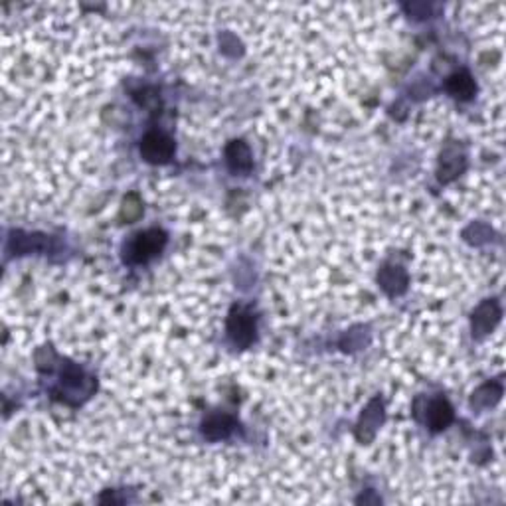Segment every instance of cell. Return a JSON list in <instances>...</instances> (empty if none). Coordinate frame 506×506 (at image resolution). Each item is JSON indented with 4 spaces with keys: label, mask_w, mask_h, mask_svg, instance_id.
<instances>
[{
    "label": "cell",
    "mask_w": 506,
    "mask_h": 506,
    "mask_svg": "<svg viewBox=\"0 0 506 506\" xmlns=\"http://www.w3.org/2000/svg\"><path fill=\"white\" fill-rule=\"evenodd\" d=\"M500 394H502V387L497 384H487L473 396V405H493L500 397Z\"/></svg>",
    "instance_id": "cell-11"
},
{
    "label": "cell",
    "mask_w": 506,
    "mask_h": 506,
    "mask_svg": "<svg viewBox=\"0 0 506 506\" xmlns=\"http://www.w3.org/2000/svg\"><path fill=\"white\" fill-rule=\"evenodd\" d=\"M447 89L455 95V97H461V99H469L471 95L475 93V82L471 79V75L467 72H459L449 77L447 82Z\"/></svg>",
    "instance_id": "cell-9"
},
{
    "label": "cell",
    "mask_w": 506,
    "mask_h": 506,
    "mask_svg": "<svg viewBox=\"0 0 506 506\" xmlns=\"http://www.w3.org/2000/svg\"><path fill=\"white\" fill-rule=\"evenodd\" d=\"M166 236L160 230H148L138 233L129 246V261L131 263H143L155 258L160 249L165 248Z\"/></svg>",
    "instance_id": "cell-1"
},
{
    "label": "cell",
    "mask_w": 506,
    "mask_h": 506,
    "mask_svg": "<svg viewBox=\"0 0 506 506\" xmlns=\"http://www.w3.org/2000/svg\"><path fill=\"white\" fill-rule=\"evenodd\" d=\"M204 435L208 439H224L233 431V422L228 415H212L204 422Z\"/></svg>",
    "instance_id": "cell-7"
},
{
    "label": "cell",
    "mask_w": 506,
    "mask_h": 506,
    "mask_svg": "<svg viewBox=\"0 0 506 506\" xmlns=\"http://www.w3.org/2000/svg\"><path fill=\"white\" fill-rule=\"evenodd\" d=\"M380 422H382V405H380L378 400H374V402L368 405V409L364 412V415H362V422H360L358 425V435L362 431L370 429V437H372V433H374V429H376Z\"/></svg>",
    "instance_id": "cell-10"
},
{
    "label": "cell",
    "mask_w": 506,
    "mask_h": 506,
    "mask_svg": "<svg viewBox=\"0 0 506 506\" xmlns=\"http://www.w3.org/2000/svg\"><path fill=\"white\" fill-rule=\"evenodd\" d=\"M500 319V309L495 301H485L479 309L473 314V331L477 332V336L487 334Z\"/></svg>",
    "instance_id": "cell-4"
},
{
    "label": "cell",
    "mask_w": 506,
    "mask_h": 506,
    "mask_svg": "<svg viewBox=\"0 0 506 506\" xmlns=\"http://www.w3.org/2000/svg\"><path fill=\"white\" fill-rule=\"evenodd\" d=\"M226 160L233 172H249L251 170V153L246 143L233 141L226 148Z\"/></svg>",
    "instance_id": "cell-5"
},
{
    "label": "cell",
    "mask_w": 506,
    "mask_h": 506,
    "mask_svg": "<svg viewBox=\"0 0 506 506\" xmlns=\"http://www.w3.org/2000/svg\"><path fill=\"white\" fill-rule=\"evenodd\" d=\"M141 155L148 163H166L175 155V143L168 138L165 133H148L147 137L141 141Z\"/></svg>",
    "instance_id": "cell-3"
},
{
    "label": "cell",
    "mask_w": 506,
    "mask_h": 506,
    "mask_svg": "<svg viewBox=\"0 0 506 506\" xmlns=\"http://www.w3.org/2000/svg\"><path fill=\"white\" fill-rule=\"evenodd\" d=\"M451 422H453L451 405L447 404L445 400H435V402H431L429 412H427V424H429V427H431L433 431L445 429Z\"/></svg>",
    "instance_id": "cell-6"
},
{
    "label": "cell",
    "mask_w": 506,
    "mask_h": 506,
    "mask_svg": "<svg viewBox=\"0 0 506 506\" xmlns=\"http://www.w3.org/2000/svg\"><path fill=\"white\" fill-rule=\"evenodd\" d=\"M380 283L390 295L404 293L405 285H407V275L400 267H386L380 273Z\"/></svg>",
    "instance_id": "cell-8"
},
{
    "label": "cell",
    "mask_w": 506,
    "mask_h": 506,
    "mask_svg": "<svg viewBox=\"0 0 506 506\" xmlns=\"http://www.w3.org/2000/svg\"><path fill=\"white\" fill-rule=\"evenodd\" d=\"M228 332H230L231 342L236 346H249L253 336H255V321L249 313L248 309L243 307H236L230 314V321H228Z\"/></svg>",
    "instance_id": "cell-2"
}]
</instances>
